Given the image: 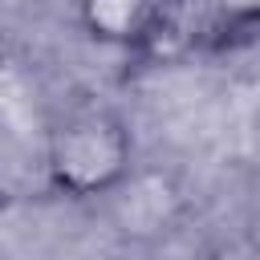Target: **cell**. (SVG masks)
Segmentation results:
<instances>
[{
    "label": "cell",
    "mask_w": 260,
    "mask_h": 260,
    "mask_svg": "<svg viewBox=\"0 0 260 260\" xmlns=\"http://www.w3.org/2000/svg\"><path fill=\"white\" fill-rule=\"evenodd\" d=\"M134 175V130L114 110H77L49 130L45 179L65 199L114 195Z\"/></svg>",
    "instance_id": "6da1fadb"
},
{
    "label": "cell",
    "mask_w": 260,
    "mask_h": 260,
    "mask_svg": "<svg viewBox=\"0 0 260 260\" xmlns=\"http://www.w3.org/2000/svg\"><path fill=\"white\" fill-rule=\"evenodd\" d=\"M158 4L162 0H77V16L98 45L134 53L158 16Z\"/></svg>",
    "instance_id": "7a4b0ae2"
},
{
    "label": "cell",
    "mask_w": 260,
    "mask_h": 260,
    "mask_svg": "<svg viewBox=\"0 0 260 260\" xmlns=\"http://www.w3.org/2000/svg\"><path fill=\"white\" fill-rule=\"evenodd\" d=\"M203 49H223L244 37H260V0H199Z\"/></svg>",
    "instance_id": "3957f363"
}]
</instances>
